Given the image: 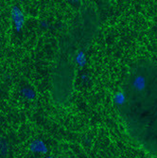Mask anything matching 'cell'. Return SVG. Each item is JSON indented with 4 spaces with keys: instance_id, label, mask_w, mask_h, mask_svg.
<instances>
[{
    "instance_id": "1",
    "label": "cell",
    "mask_w": 157,
    "mask_h": 158,
    "mask_svg": "<svg viewBox=\"0 0 157 158\" xmlns=\"http://www.w3.org/2000/svg\"><path fill=\"white\" fill-rule=\"evenodd\" d=\"M119 109L132 138L157 156V65L144 64L132 71Z\"/></svg>"
}]
</instances>
